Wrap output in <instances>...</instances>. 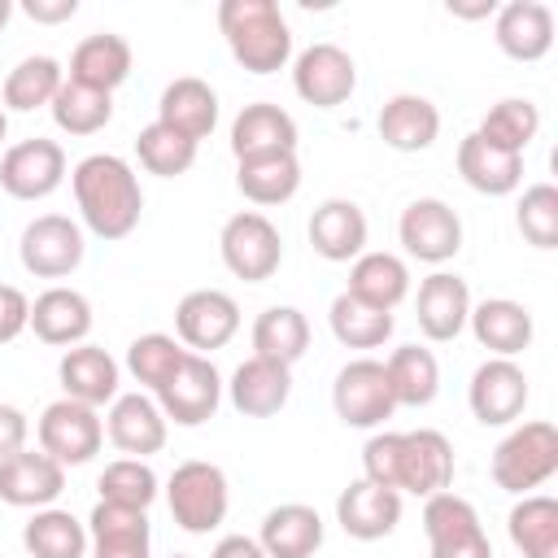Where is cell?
Listing matches in <instances>:
<instances>
[{
	"instance_id": "45",
	"label": "cell",
	"mask_w": 558,
	"mask_h": 558,
	"mask_svg": "<svg viewBox=\"0 0 558 558\" xmlns=\"http://www.w3.org/2000/svg\"><path fill=\"white\" fill-rule=\"evenodd\" d=\"M135 157L148 174H161V179H174V174H187L192 161H196V144L183 140L179 131L161 126V122H148L140 135H135Z\"/></svg>"
},
{
	"instance_id": "23",
	"label": "cell",
	"mask_w": 558,
	"mask_h": 558,
	"mask_svg": "<svg viewBox=\"0 0 558 558\" xmlns=\"http://www.w3.org/2000/svg\"><path fill=\"white\" fill-rule=\"evenodd\" d=\"M87 545H92V558H153L148 514L131 506L96 501L87 514Z\"/></svg>"
},
{
	"instance_id": "6",
	"label": "cell",
	"mask_w": 558,
	"mask_h": 558,
	"mask_svg": "<svg viewBox=\"0 0 558 558\" xmlns=\"http://www.w3.org/2000/svg\"><path fill=\"white\" fill-rule=\"evenodd\" d=\"M83 227L65 214H39L22 227V240H17V257H22V270L35 275V279H65L83 266Z\"/></svg>"
},
{
	"instance_id": "31",
	"label": "cell",
	"mask_w": 558,
	"mask_h": 558,
	"mask_svg": "<svg viewBox=\"0 0 558 558\" xmlns=\"http://www.w3.org/2000/svg\"><path fill=\"white\" fill-rule=\"evenodd\" d=\"M458 174L466 187L484 192V196H510L523 183V157L506 153L488 140H480L475 131L458 144Z\"/></svg>"
},
{
	"instance_id": "49",
	"label": "cell",
	"mask_w": 558,
	"mask_h": 558,
	"mask_svg": "<svg viewBox=\"0 0 558 558\" xmlns=\"http://www.w3.org/2000/svg\"><path fill=\"white\" fill-rule=\"evenodd\" d=\"M26 327H31V301H26V292L13 288V283H0V344L17 340Z\"/></svg>"
},
{
	"instance_id": "39",
	"label": "cell",
	"mask_w": 558,
	"mask_h": 558,
	"mask_svg": "<svg viewBox=\"0 0 558 558\" xmlns=\"http://www.w3.org/2000/svg\"><path fill=\"white\" fill-rule=\"evenodd\" d=\"M65 83V70L57 57H22L9 74H4V109H17V113H31V109H44L52 105V96L61 92Z\"/></svg>"
},
{
	"instance_id": "4",
	"label": "cell",
	"mask_w": 558,
	"mask_h": 558,
	"mask_svg": "<svg viewBox=\"0 0 558 558\" xmlns=\"http://www.w3.org/2000/svg\"><path fill=\"white\" fill-rule=\"evenodd\" d=\"M166 501H170V514L183 532L192 536H205L214 532L222 519H227V506H231V488H227V475L222 466L205 462V458H187L170 471L166 480Z\"/></svg>"
},
{
	"instance_id": "42",
	"label": "cell",
	"mask_w": 558,
	"mask_h": 558,
	"mask_svg": "<svg viewBox=\"0 0 558 558\" xmlns=\"http://www.w3.org/2000/svg\"><path fill=\"white\" fill-rule=\"evenodd\" d=\"M48 109H52V122H57L65 135H96V131H105L109 118H113V96L65 78Z\"/></svg>"
},
{
	"instance_id": "12",
	"label": "cell",
	"mask_w": 558,
	"mask_h": 558,
	"mask_svg": "<svg viewBox=\"0 0 558 558\" xmlns=\"http://www.w3.org/2000/svg\"><path fill=\"white\" fill-rule=\"evenodd\" d=\"M527 375L514 357H488L484 366H475L471 375V388H466V401H471V414L484 423V427H510L523 418L527 410Z\"/></svg>"
},
{
	"instance_id": "15",
	"label": "cell",
	"mask_w": 558,
	"mask_h": 558,
	"mask_svg": "<svg viewBox=\"0 0 558 558\" xmlns=\"http://www.w3.org/2000/svg\"><path fill=\"white\" fill-rule=\"evenodd\" d=\"M453 484V445L436 427L401 432V466H397V493L436 497Z\"/></svg>"
},
{
	"instance_id": "27",
	"label": "cell",
	"mask_w": 558,
	"mask_h": 558,
	"mask_svg": "<svg viewBox=\"0 0 558 558\" xmlns=\"http://www.w3.org/2000/svg\"><path fill=\"white\" fill-rule=\"evenodd\" d=\"M31 331L44 340V344H57V349H74L87 340L92 331V301L74 288H48L31 301Z\"/></svg>"
},
{
	"instance_id": "43",
	"label": "cell",
	"mask_w": 558,
	"mask_h": 558,
	"mask_svg": "<svg viewBox=\"0 0 558 558\" xmlns=\"http://www.w3.org/2000/svg\"><path fill=\"white\" fill-rule=\"evenodd\" d=\"M183 357H187V349L174 336H166V331H148V336H135L126 344V371H131V379L144 384V388H153V392L179 371Z\"/></svg>"
},
{
	"instance_id": "22",
	"label": "cell",
	"mask_w": 558,
	"mask_h": 558,
	"mask_svg": "<svg viewBox=\"0 0 558 558\" xmlns=\"http://www.w3.org/2000/svg\"><path fill=\"white\" fill-rule=\"evenodd\" d=\"M227 397L244 418H270L292 397V366H279L270 357H244L227 384Z\"/></svg>"
},
{
	"instance_id": "32",
	"label": "cell",
	"mask_w": 558,
	"mask_h": 558,
	"mask_svg": "<svg viewBox=\"0 0 558 558\" xmlns=\"http://www.w3.org/2000/svg\"><path fill=\"white\" fill-rule=\"evenodd\" d=\"M131 74V44L113 31H100V35H87L74 52H70V70L65 78L70 83H83V87H96V92H109L122 87Z\"/></svg>"
},
{
	"instance_id": "26",
	"label": "cell",
	"mask_w": 558,
	"mask_h": 558,
	"mask_svg": "<svg viewBox=\"0 0 558 558\" xmlns=\"http://www.w3.org/2000/svg\"><path fill=\"white\" fill-rule=\"evenodd\" d=\"M310 244L323 262H353L366 253V214L357 201L331 196L310 214Z\"/></svg>"
},
{
	"instance_id": "55",
	"label": "cell",
	"mask_w": 558,
	"mask_h": 558,
	"mask_svg": "<svg viewBox=\"0 0 558 558\" xmlns=\"http://www.w3.org/2000/svg\"><path fill=\"white\" fill-rule=\"evenodd\" d=\"M9 17H13V4H9V0H0V31H4V22H9Z\"/></svg>"
},
{
	"instance_id": "7",
	"label": "cell",
	"mask_w": 558,
	"mask_h": 558,
	"mask_svg": "<svg viewBox=\"0 0 558 558\" xmlns=\"http://www.w3.org/2000/svg\"><path fill=\"white\" fill-rule=\"evenodd\" d=\"M153 401L161 405L166 423H179V427H201L218 414L222 405V375L209 357L201 353H187L179 362V371L153 392Z\"/></svg>"
},
{
	"instance_id": "13",
	"label": "cell",
	"mask_w": 558,
	"mask_h": 558,
	"mask_svg": "<svg viewBox=\"0 0 558 558\" xmlns=\"http://www.w3.org/2000/svg\"><path fill=\"white\" fill-rule=\"evenodd\" d=\"M65 179V148L57 140H22L13 148H4L0 157V187L13 201H44L61 187Z\"/></svg>"
},
{
	"instance_id": "52",
	"label": "cell",
	"mask_w": 558,
	"mask_h": 558,
	"mask_svg": "<svg viewBox=\"0 0 558 558\" xmlns=\"http://www.w3.org/2000/svg\"><path fill=\"white\" fill-rule=\"evenodd\" d=\"M432 558H493V545H488V532H475L466 541L432 545Z\"/></svg>"
},
{
	"instance_id": "14",
	"label": "cell",
	"mask_w": 558,
	"mask_h": 558,
	"mask_svg": "<svg viewBox=\"0 0 558 558\" xmlns=\"http://www.w3.org/2000/svg\"><path fill=\"white\" fill-rule=\"evenodd\" d=\"M292 87L314 109H336L357 87V65L340 44H310L292 61Z\"/></svg>"
},
{
	"instance_id": "17",
	"label": "cell",
	"mask_w": 558,
	"mask_h": 558,
	"mask_svg": "<svg viewBox=\"0 0 558 558\" xmlns=\"http://www.w3.org/2000/svg\"><path fill=\"white\" fill-rule=\"evenodd\" d=\"M65 488V466L52 462L44 449H17L13 458L0 462V501L17 510H44L61 497Z\"/></svg>"
},
{
	"instance_id": "5",
	"label": "cell",
	"mask_w": 558,
	"mask_h": 558,
	"mask_svg": "<svg viewBox=\"0 0 558 558\" xmlns=\"http://www.w3.org/2000/svg\"><path fill=\"white\" fill-rule=\"evenodd\" d=\"M218 253H222V266L244 279V283H266L279 262H283V235L279 227L257 214V209H244V214H231L222 222V235H218Z\"/></svg>"
},
{
	"instance_id": "57",
	"label": "cell",
	"mask_w": 558,
	"mask_h": 558,
	"mask_svg": "<svg viewBox=\"0 0 558 558\" xmlns=\"http://www.w3.org/2000/svg\"><path fill=\"white\" fill-rule=\"evenodd\" d=\"M170 558H187V554H170Z\"/></svg>"
},
{
	"instance_id": "28",
	"label": "cell",
	"mask_w": 558,
	"mask_h": 558,
	"mask_svg": "<svg viewBox=\"0 0 558 558\" xmlns=\"http://www.w3.org/2000/svg\"><path fill=\"white\" fill-rule=\"evenodd\" d=\"M375 126H379V140H384L388 148H397V153H423V148H432L436 135H440V109H436L427 96L401 92V96L384 100Z\"/></svg>"
},
{
	"instance_id": "35",
	"label": "cell",
	"mask_w": 558,
	"mask_h": 558,
	"mask_svg": "<svg viewBox=\"0 0 558 558\" xmlns=\"http://www.w3.org/2000/svg\"><path fill=\"white\" fill-rule=\"evenodd\" d=\"M235 187L253 205H283L301 187V161L296 153H266V157H244L235 166Z\"/></svg>"
},
{
	"instance_id": "46",
	"label": "cell",
	"mask_w": 558,
	"mask_h": 558,
	"mask_svg": "<svg viewBox=\"0 0 558 558\" xmlns=\"http://www.w3.org/2000/svg\"><path fill=\"white\" fill-rule=\"evenodd\" d=\"M423 532H427V545H449V541H466V536L484 532V523L466 497L445 488L423 501Z\"/></svg>"
},
{
	"instance_id": "21",
	"label": "cell",
	"mask_w": 558,
	"mask_h": 558,
	"mask_svg": "<svg viewBox=\"0 0 558 558\" xmlns=\"http://www.w3.org/2000/svg\"><path fill=\"white\" fill-rule=\"evenodd\" d=\"M118 375H122V366L100 344H87V340L74 344V349H65L61 362H57L61 392L70 401L92 405V410H100V405H109L118 397Z\"/></svg>"
},
{
	"instance_id": "29",
	"label": "cell",
	"mask_w": 558,
	"mask_h": 558,
	"mask_svg": "<svg viewBox=\"0 0 558 558\" xmlns=\"http://www.w3.org/2000/svg\"><path fill=\"white\" fill-rule=\"evenodd\" d=\"M466 323H471V336H475L493 357H514V353H523V349L532 344V331H536L527 305H519V301H510V296H488V301L471 305Z\"/></svg>"
},
{
	"instance_id": "3",
	"label": "cell",
	"mask_w": 558,
	"mask_h": 558,
	"mask_svg": "<svg viewBox=\"0 0 558 558\" xmlns=\"http://www.w3.org/2000/svg\"><path fill=\"white\" fill-rule=\"evenodd\" d=\"M554 471H558V427L545 418L510 427V436L493 449V484L514 497H527L532 488L554 480Z\"/></svg>"
},
{
	"instance_id": "48",
	"label": "cell",
	"mask_w": 558,
	"mask_h": 558,
	"mask_svg": "<svg viewBox=\"0 0 558 558\" xmlns=\"http://www.w3.org/2000/svg\"><path fill=\"white\" fill-rule=\"evenodd\" d=\"M397 466H401V432H375L362 449V480L379 488H397Z\"/></svg>"
},
{
	"instance_id": "54",
	"label": "cell",
	"mask_w": 558,
	"mask_h": 558,
	"mask_svg": "<svg viewBox=\"0 0 558 558\" xmlns=\"http://www.w3.org/2000/svg\"><path fill=\"white\" fill-rule=\"evenodd\" d=\"M449 13H453V17H493L497 4H493V0H480V4H453V0H449Z\"/></svg>"
},
{
	"instance_id": "33",
	"label": "cell",
	"mask_w": 558,
	"mask_h": 558,
	"mask_svg": "<svg viewBox=\"0 0 558 558\" xmlns=\"http://www.w3.org/2000/svg\"><path fill=\"white\" fill-rule=\"evenodd\" d=\"M344 292L392 314L410 296V266L397 253H362L349 266V288Z\"/></svg>"
},
{
	"instance_id": "16",
	"label": "cell",
	"mask_w": 558,
	"mask_h": 558,
	"mask_svg": "<svg viewBox=\"0 0 558 558\" xmlns=\"http://www.w3.org/2000/svg\"><path fill=\"white\" fill-rule=\"evenodd\" d=\"M105 436L126 458L161 453L166 445V414L148 392H118L105 414Z\"/></svg>"
},
{
	"instance_id": "56",
	"label": "cell",
	"mask_w": 558,
	"mask_h": 558,
	"mask_svg": "<svg viewBox=\"0 0 558 558\" xmlns=\"http://www.w3.org/2000/svg\"><path fill=\"white\" fill-rule=\"evenodd\" d=\"M4 131H9V118H4V105H0V140H4Z\"/></svg>"
},
{
	"instance_id": "37",
	"label": "cell",
	"mask_w": 558,
	"mask_h": 558,
	"mask_svg": "<svg viewBox=\"0 0 558 558\" xmlns=\"http://www.w3.org/2000/svg\"><path fill=\"white\" fill-rule=\"evenodd\" d=\"M510 541L523 558H558V501L545 493H527L506 514Z\"/></svg>"
},
{
	"instance_id": "8",
	"label": "cell",
	"mask_w": 558,
	"mask_h": 558,
	"mask_svg": "<svg viewBox=\"0 0 558 558\" xmlns=\"http://www.w3.org/2000/svg\"><path fill=\"white\" fill-rule=\"evenodd\" d=\"M35 436H39V449H44L52 462H61V466H83V462H92V458L100 453V445H105V423H100V414H96L92 405L61 397V401H52V405L39 414Z\"/></svg>"
},
{
	"instance_id": "34",
	"label": "cell",
	"mask_w": 558,
	"mask_h": 558,
	"mask_svg": "<svg viewBox=\"0 0 558 558\" xmlns=\"http://www.w3.org/2000/svg\"><path fill=\"white\" fill-rule=\"evenodd\" d=\"M384 375H388L392 401H397V405H410V410L432 405L436 392H440V362H436V353L423 349V344H401V349H392V357L384 362Z\"/></svg>"
},
{
	"instance_id": "40",
	"label": "cell",
	"mask_w": 558,
	"mask_h": 558,
	"mask_svg": "<svg viewBox=\"0 0 558 558\" xmlns=\"http://www.w3.org/2000/svg\"><path fill=\"white\" fill-rule=\"evenodd\" d=\"M327 323H331V336L344 344V349H379L388 336H392V314L388 310H375L349 292H340L327 310Z\"/></svg>"
},
{
	"instance_id": "50",
	"label": "cell",
	"mask_w": 558,
	"mask_h": 558,
	"mask_svg": "<svg viewBox=\"0 0 558 558\" xmlns=\"http://www.w3.org/2000/svg\"><path fill=\"white\" fill-rule=\"evenodd\" d=\"M26 432H31L26 414L17 405H0V462L13 458L17 449H26Z\"/></svg>"
},
{
	"instance_id": "36",
	"label": "cell",
	"mask_w": 558,
	"mask_h": 558,
	"mask_svg": "<svg viewBox=\"0 0 558 558\" xmlns=\"http://www.w3.org/2000/svg\"><path fill=\"white\" fill-rule=\"evenodd\" d=\"M310 349V318L296 305H270L253 323V357H270L279 366L301 362Z\"/></svg>"
},
{
	"instance_id": "1",
	"label": "cell",
	"mask_w": 558,
	"mask_h": 558,
	"mask_svg": "<svg viewBox=\"0 0 558 558\" xmlns=\"http://www.w3.org/2000/svg\"><path fill=\"white\" fill-rule=\"evenodd\" d=\"M70 187L83 214V227L100 240H126L140 227L144 192L131 161L113 153H92L70 170Z\"/></svg>"
},
{
	"instance_id": "51",
	"label": "cell",
	"mask_w": 558,
	"mask_h": 558,
	"mask_svg": "<svg viewBox=\"0 0 558 558\" xmlns=\"http://www.w3.org/2000/svg\"><path fill=\"white\" fill-rule=\"evenodd\" d=\"M22 13L31 22H44V26H57V22H70L78 13V0H26Z\"/></svg>"
},
{
	"instance_id": "53",
	"label": "cell",
	"mask_w": 558,
	"mask_h": 558,
	"mask_svg": "<svg viewBox=\"0 0 558 558\" xmlns=\"http://www.w3.org/2000/svg\"><path fill=\"white\" fill-rule=\"evenodd\" d=\"M209 558H266V549L253 536H222Z\"/></svg>"
},
{
	"instance_id": "38",
	"label": "cell",
	"mask_w": 558,
	"mask_h": 558,
	"mask_svg": "<svg viewBox=\"0 0 558 558\" xmlns=\"http://www.w3.org/2000/svg\"><path fill=\"white\" fill-rule=\"evenodd\" d=\"M22 545L31 558H83L87 554V523H78L70 510L44 506L22 527Z\"/></svg>"
},
{
	"instance_id": "9",
	"label": "cell",
	"mask_w": 558,
	"mask_h": 558,
	"mask_svg": "<svg viewBox=\"0 0 558 558\" xmlns=\"http://www.w3.org/2000/svg\"><path fill=\"white\" fill-rule=\"evenodd\" d=\"M331 410L344 427H379L384 418H392L397 401H392L384 362H375V357L344 362L331 384Z\"/></svg>"
},
{
	"instance_id": "41",
	"label": "cell",
	"mask_w": 558,
	"mask_h": 558,
	"mask_svg": "<svg viewBox=\"0 0 558 558\" xmlns=\"http://www.w3.org/2000/svg\"><path fill=\"white\" fill-rule=\"evenodd\" d=\"M536 131H541V109H536L527 96H506V100H497V105L480 118V126H475L480 140H488V144H497V148H506V153H519V157H523V148L536 140Z\"/></svg>"
},
{
	"instance_id": "24",
	"label": "cell",
	"mask_w": 558,
	"mask_h": 558,
	"mask_svg": "<svg viewBox=\"0 0 558 558\" xmlns=\"http://www.w3.org/2000/svg\"><path fill=\"white\" fill-rule=\"evenodd\" d=\"M157 122L170 126V131H179L183 140L201 144L218 126V92L205 78L183 74V78L166 83V92L157 100Z\"/></svg>"
},
{
	"instance_id": "11",
	"label": "cell",
	"mask_w": 558,
	"mask_h": 558,
	"mask_svg": "<svg viewBox=\"0 0 558 558\" xmlns=\"http://www.w3.org/2000/svg\"><path fill=\"white\" fill-rule=\"evenodd\" d=\"M240 331V305L222 288H196L174 305V340L187 353H214Z\"/></svg>"
},
{
	"instance_id": "19",
	"label": "cell",
	"mask_w": 558,
	"mask_h": 558,
	"mask_svg": "<svg viewBox=\"0 0 558 558\" xmlns=\"http://www.w3.org/2000/svg\"><path fill=\"white\" fill-rule=\"evenodd\" d=\"M493 39L510 61H541L554 48V9L541 0H510L493 13Z\"/></svg>"
},
{
	"instance_id": "30",
	"label": "cell",
	"mask_w": 558,
	"mask_h": 558,
	"mask_svg": "<svg viewBox=\"0 0 558 558\" xmlns=\"http://www.w3.org/2000/svg\"><path fill=\"white\" fill-rule=\"evenodd\" d=\"M257 545L266 549V558H314L323 545V519L314 506L283 501V506L266 510Z\"/></svg>"
},
{
	"instance_id": "2",
	"label": "cell",
	"mask_w": 558,
	"mask_h": 558,
	"mask_svg": "<svg viewBox=\"0 0 558 558\" xmlns=\"http://www.w3.org/2000/svg\"><path fill=\"white\" fill-rule=\"evenodd\" d=\"M218 31L248 74H275L292 57V31L275 0H222Z\"/></svg>"
},
{
	"instance_id": "44",
	"label": "cell",
	"mask_w": 558,
	"mask_h": 558,
	"mask_svg": "<svg viewBox=\"0 0 558 558\" xmlns=\"http://www.w3.org/2000/svg\"><path fill=\"white\" fill-rule=\"evenodd\" d=\"M96 493H100V501L131 506V510H148L153 497H157V471H153L144 458H113V462L100 471Z\"/></svg>"
},
{
	"instance_id": "47",
	"label": "cell",
	"mask_w": 558,
	"mask_h": 558,
	"mask_svg": "<svg viewBox=\"0 0 558 558\" xmlns=\"http://www.w3.org/2000/svg\"><path fill=\"white\" fill-rule=\"evenodd\" d=\"M514 222H519V235L532 248H554L558 244V187L554 183H532L519 196Z\"/></svg>"
},
{
	"instance_id": "25",
	"label": "cell",
	"mask_w": 558,
	"mask_h": 558,
	"mask_svg": "<svg viewBox=\"0 0 558 558\" xmlns=\"http://www.w3.org/2000/svg\"><path fill=\"white\" fill-rule=\"evenodd\" d=\"M231 153L235 161L266 157V153H296V118L270 100L244 105L231 122Z\"/></svg>"
},
{
	"instance_id": "20",
	"label": "cell",
	"mask_w": 558,
	"mask_h": 558,
	"mask_svg": "<svg viewBox=\"0 0 558 558\" xmlns=\"http://www.w3.org/2000/svg\"><path fill=\"white\" fill-rule=\"evenodd\" d=\"M414 314H418V331L427 340H436V344L458 340V331L466 327V314H471V288H466V279H458L449 270L427 275L418 283Z\"/></svg>"
},
{
	"instance_id": "10",
	"label": "cell",
	"mask_w": 558,
	"mask_h": 558,
	"mask_svg": "<svg viewBox=\"0 0 558 558\" xmlns=\"http://www.w3.org/2000/svg\"><path fill=\"white\" fill-rule=\"evenodd\" d=\"M397 240L405 244L410 257L427 262V266H440L449 257H458L462 248V218L449 201L440 196H418L401 209V222H397Z\"/></svg>"
},
{
	"instance_id": "18",
	"label": "cell",
	"mask_w": 558,
	"mask_h": 558,
	"mask_svg": "<svg viewBox=\"0 0 558 558\" xmlns=\"http://www.w3.org/2000/svg\"><path fill=\"white\" fill-rule=\"evenodd\" d=\"M336 523L353 541H384L401 523V493L371 480H349V488L336 497Z\"/></svg>"
}]
</instances>
